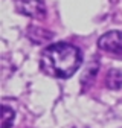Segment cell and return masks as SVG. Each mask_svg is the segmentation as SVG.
Listing matches in <instances>:
<instances>
[{"label":"cell","instance_id":"3957f363","mask_svg":"<svg viewBox=\"0 0 122 128\" xmlns=\"http://www.w3.org/2000/svg\"><path fill=\"white\" fill-rule=\"evenodd\" d=\"M15 9L30 18H43L46 15V6L43 0H15Z\"/></svg>","mask_w":122,"mask_h":128},{"label":"cell","instance_id":"6da1fadb","mask_svg":"<svg viewBox=\"0 0 122 128\" xmlns=\"http://www.w3.org/2000/svg\"><path fill=\"white\" fill-rule=\"evenodd\" d=\"M82 64V54L76 46L69 43H55L41 54L40 67L46 75L66 79L70 78Z\"/></svg>","mask_w":122,"mask_h":128},{"label":"cell","instance_id":"5b68a950","mask_svg":"<svg viewBox=\"0 0 122 128\" xmlns=\"http://www.w3.org/2000/svg\"><path fill=\"white\" fill-rule=\"evenodd\" d=\"M14 118H15L14 110L9 108L8 105H3V108H2V128H9L14 122Z\"/></svg>","mask_w":122,"mask_h":128},{"label":"cell","instance_id":"7a4b0ae2","mask_svg":"<svg viewBox=\"0 0 122 128\" xmlns=\"http://www.w3.org/2000/svg\"><path fill=\"white\" fill-rule=\"evenodd\" d=\"M98 47L104 52H108L122 58V32L110 30L98 40Z\"/></svg>","mask_w":122,"mask_h":128},{"label":"cell","instance_id":"277c9868","mask_svg":"<svg viewBox=\"0 0 122 128\" xmlns=\"http://www.w3.org/2000/svg\"><path fill=\"white\" fill-rule=\"evenodd\" d=\"M105 84L108 88L112 90H118L122 87V72L120 70H116V69H112L107 73V78H105Z\"/></svg>","mask_w":122,"mask_h":128}]
</instances>
